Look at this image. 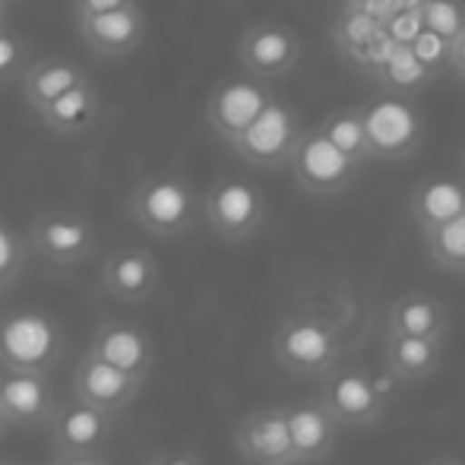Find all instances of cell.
I'll list each match as a JSON object with an SVG mask.
<instances>
[{
	"mask_svg": "<svg viewBox=\"0 0 465 465\" xmlns=\"http://www.w3.org/2000/svg\"><path fill=\"white\" fill-rule=\"evenodd\" d=\"M127 213L146 234L162 241L184 238L203 215V200L178 172H149L130 190Z\"/></svg>",
	"mask_w": 465,
	"mask_h": 465,
	"instance_id": "6da1fadb",
	"label": "cell"
},
{
	"mask_svg": "<svg viewBox=\"0 0 465 465\" xmlns=\"http://www.w3.org/2000/svg\"><path fill=\"white\" fill-rule=\"evenodd\" d=\"M272 358L294 377H326L342 358V339L326 317L311 311L288 313L272 336Z\"/></svg>",
	"mask_w": 465,
	"mask_h": 465,
	"instance_id": "7a4b0ae2",
	"label": "cell"
},
{
	"mask_svg": "<svg viewBox=\"0 0 465 465\" xmlns=\"http://www.w3.org/2000/svg\"><path fill=\"white\" fill-rule=\"evenodd\" d=\"M64 355V330L48 311L19 307L0 313V368L51 373Z\"/></svg>",
	"mask_w": 465,
	"mask_h": 465,
	"instance_id": "3957f363",
	"label": "cell"
},
{
	"mask_svg": "<svg viewBox=\"0 0 465 465\" xmlns=\"http://www.w3.org/2000/svg\"><path fill=\"white\" fill-rule=\"evenodd\" d=\"M266 193L253 181L222 174L203 193V219L209 232L225 244H241L251 241L266 222Z\"/></svg>",
	"mask_w": 465,
	"mask_h": 465,
	"instance_id": "277c9868",
	"label": "cell"
},
{
	"mask_svg": "<svg viewBox=\"0 0 465 465\" xmlns=\"http://www.w3.org/2000/svg\"><path fill=\"white\" fill-rule=\"evenodd\" d=\"M29 244L38 257H45L51 266H80L86 263L98 247V228L86 213L70 206L42 209L29 222Z\"/></svg>",
	"mask_w": 465,
	"mask_h": 465,
	"instance_id": "5b68a950",
	"label": "cell"
},
{
	"mask_svg": "<svg viewBox=\"0 0 465 465\" xmlns=\"http://www.w3.org/2000/svg\"><path fill=\"white\" fill-rule=\"evenodd\" d=\"M292 178L304 193L311 196H339L358 181V165L351 155H345L320 127L301 134L298 146L292 153Z\"/></svg>",
	"mask_w": 465,
	"mask_h": 465,
	"instance_id": "8992f818",
	"label": "cell"
},
{
	"mask_svg": "<svg viewBox=\"0 0 465 465\" xmlns=\"http://www.w3.org/2000/svg\"><path fill=\"white\" fill-rule=\"evenodd\" d=\"M301 134H304V127H301L298 111L288 102H282V98H272L257 114V121L228 149L244 165L260 168V172H272V168H282L292 162V153L298 146Z\"/></svg>",
	"mask_w": 465,
	"mask_h": 465,
	"instance_id": "52a82bcc",
	"label": "cell"
},
{
	"mask_svg": "<svg viewBox=\"0 0 465 465\" xmlns=\"http://www.w3.org/2000/svg\"><path fill=\"white\" fill-rule=\"evenodd\" d=\"M364 130H368L373 159L405 162L424 143V117L411 102L396 95H380L361 104Z\"/></svg>",
	"mask_w": 465,
	"mask_h": 465,
	"instance_id": "ba28073f",
	"label": "cell"
},
{
	"mask_svg": "<svg viewBox=\"0 0 465 465\" xmlns=\"http://www.w3.org/2000/svg\"><path fill=\"white\" fill-rule=\"evenodd\" d=\"M301 51H304V45L292 25L276 23V19H260L241 32L238 61L247 70V76L279 80L298 67Z\"/></svg>",
	"mask_w": 465,
	"mask_h": 465,
	"instance_id": "9c48e42d",
	"label": "cell"
},
{
	"mask_svg": "<svg viewBox=\"0 0 465 465\" xmlns=\"http://www.w3.org/2000/svg\"><path fill=\"white\" fill-rule=\"evenodd\" d=\"M272 102V93L266 89V80H222L206 98V124L225 146H232L257 114Z\"/></svg>",
	"mask_w": 465,
	"mask_h": 465,
	"instance_id": "30bf717a",
	"label": "cell"
},
{
	"mask_svg": "<svg viewBox=\"0 0 465 465\" xmlns=\"http://www.w3.org/2000/svg\"><path fill=\"white\" fill-rule=\"evenodd\" d=\"M234 450L247 465H298L288 411L279 405L247 411L234 424Z\"/></svg>",
	"mask_w": 465,
	"mask_h": 465,
	"instance_id": "8fae6325",
	"label": "cell"
},
{
	"mask_svg": "<svg viewBox=\"0 0 465 465\" xmlns=\"http://www.w3.org/2000/svg\"><path fill=\"white\" fill-rule=\"evenodd\" d=\"M146 13L140 0L127 4L121 10L95 13V16H76V35L80 42L102 61H121L130 57L146 42Z\"/></svg>",
	"mask_w": 465,
	"mask_h": 465,
	"instance_id": "7c38bea8",
	"label": "cell"
},
{
	"mask_svg": "<svg viewBox=\"0 0 465 465\" xmlns=\"http://www.w3.org/2000/svg\"><path fill=\"white\" fill-rule=\"evenodd\" d=\"M57 405L61 399L48 373L0 368V409L13 428H48Z\"/></svg>",
	"mask_w": 465,
	"mask_h": 465,
	"instance_id": "4fadbf2b",
	"label": "cell"
},
{
	"mask_svg": "<svg viewBox=\"0 0 465 465\" xmlns=\"http://www.w3.org/2000/svg\"><path fill=\"white\" fill-rule=\"evenodd\" d=\"M323 405L342 428H371L383 418L386 399L373 390L371 373L358 368H332L326 373Z\"/></svg>",
	"mask_w": 465,
	"mask_h": 465,
	"instance_id": "5bb4252c",
	"label": "cell"
},
{
	"mask_svg": "<svg viewBox=\"0 0 465 465\" xmlns=\"http://www.w3.org/2000/svg\"><path fill=\"white\" fill-rule=\"evenodd\" d=\"M162 285V266L146 247H117L102 263V288L121 304H146Z\"/></svg>",
	"mask_w": 465,
	"mask_h": 465,
	"instance_id": "9a60e30c",
	"label": "cell"
},
{
	"mask_svg": "<svg viewBox=\"0 0 465 465\" xmlns=\"http://www.w3.org/2000/svg\"><path fill=\"white\" fill-rule=\"evenodd\" d=\"M140 390H143V380L114 368V364L104 361L95 351H86V355L76 361L74 396H80L83 402L95 405V409L108 411V415H121L124 409H130L134 399L140 396Z\"/></svg>",
	"mask_w": 465,
	"mask_h": 465,
	"instance_id": "2e32d148",
	"label": "cell"
},
{
	"mask_svg": "<svg viewBox=\"0 0 465 465\" xmlns=\"http://www.w3.org/2000/svg\"><path fill=\"white\" fill-rule=\"evenodd\" d=\"M89 351L102 355L114 368L127 371L130 377L146 383L155 368V342L146 332V326L130 323V320H104L95 330Z\"/></svg>",
	"mask_w": 465,
	"mask_h": 465,
	"instance_id": "e0dca14e",
	"label": "cell"
},
{
	"mask_svg": "<svg viewBox=\"0 0 465 465\" xmlns=\"http://www.w3.org/2000/svg\"><path fill=\"white\" fill-rule=\"evenodd\" d=\"M111 428H114V415L83 402L80 396L57 405L54 418L48 424L57 453H102V447L111 437Z\"/></svg>",
	"mask_w": 465,
	"mask_h": 465,
	"instance_id": "ac0fdd59",
	"label": "cell"
},
{
	"mask_svg": "<svg viewBox=\"0 0 465 465\" xmlns=\"http://www.w3.org/2000/svg\"><path fill=\"white\" fill-rule=\"evenodd\" d=\"M35 117L51 136H61V140L86 136L102 121V93L95 89L93 80H86L80 86L67 89L64 95H57L42 111H35Z\"/></svg>",
	"mask_w": 465,
	"mask_h": 465,
	"instance_id": "d6986e66",
	"label": "cell"
},
{
	"mask_svg": "<svg viewBox=\"0 0 465 465\" xmlns=\"http://www.w3.org/2000/svg\"><path fill=\"white\" fill-rule=\"evenodd\" d=\"M285 411L288 428H292L294 453H298V465L323 462L336 450L339 430H342L336 415L323 402H294L285 405Z\"/></svg>",
	"mask_w": 465,
	"mask_h": 465,
	"instance_id": "ffe728a7",
	"label": "cell"
},
{
	"mask_svg": "<svg viewBox=\"0 0 465 465\" xmlns=\"http://www.w3.org/2000/svg\"><path fill=\"white\" fill-rule=\"evenodd\" d=\"M86 80H89V74L74 61V57L45 54L23 70L19 89H23V98L32 111H42L45 104H51L57 95H64L67 89L80 86V83H86Z\"/></svg>",
	"mask_w": 465,
	"mask_h": 465,
	"instance_id": "44dd1931",
	"label": "cell"
},
{
	"mask_svg": "<svg viewBox=\"0 0 465 465\" xmlns=\"http://www.w3.org/2000/svg\"><path fill=\"white\" fill-rule=\"evenodd\" d=\"M409 215L418 225V232H428L443 222L465 215V184L456 178H424L409 196Z\"/></svg>",
	"mask_w": 465,
	"mask_h": 465,
	"instance_id": "7402d4cb",
	"label": "cell"
},
{
	"mask_svg": "<svg viewBox=\"0 0 465 465\" xmlns=\"http://www.w3.org/2000/svg\"><path fill=\"white\" fill-rule=\"evenodd\" d=\"M386 368L402 383L428 380L443 361V339L437 336H392L386 332Z\"/></svg>",
	"mask_w": 465,
	"mask_h": 465,
	"instance_id": "603a6c76",
	"label": "cell"
},
{
	"mask_svg": "<svg viewBox=\"0 0 465 465\" xmlns=\"http://www.w3.org/2000/svg\"><path fill=\"white\" fill-rule=\"evenodd\" d=\"M450 330V313L437 298L421 292L402 294L396 304L390 307L386 317V332L392 336H437L447 339Z\"/></svg>",
	"mask_w": 465,
	"mask_h": 465,
	"instance_id": "cb8c5ba5",
	"label": "cell"
},
{
	"mask_svg": "<svg viewBox=\"0 0 465 465\" xmlns=\"http://www.w3.org/2000/svg\"><path fill=\"white\" fill-rule=\"evenodd\" d=\"M326 136L342 149L345 155L358 162V165H368L373 162L371 153V140H368V130H364V117L361 108H339L332 114H326V121L320 124Z\"/></svg>",
	"mask_w": 465,
	"mask_h": 465,
	"instance_id": "d4e9b609",
	"label": "cell"
},
{
	"mask_svg": "<svg viewBox=\"0 0 465 465\" xmlns=\"http://www.w3.org/2000/svg\"><path fill=\"white\" fill-rule=\"evenodd\" d=\"M421 238L428 247V257L443 272H465V215L428 228V232H421Z\"/></svg>",
	"mask_w": 465,
	"mask_h": 465,
	"instance_id": "484cf974",
	"label": "cell"
},
{
	"mask_svg": "<svg viewBox=\"0 0 465 465\" xmlns=\"http://www.w3.org/2000/svg\"><path fill=\"white\" fill-rule=\"evenodd\" d=\"M29 238H23L10 222L0 219V292L19 282L25 266H29Z\"/></svg>",
	"mask_w": 465,
	"mask_h": 465,
	"instance_id": "4316f807",
	"label": "cell"
},
{
	"mask_svg": "<svg viewBox=\"0 0 465 465\" xmlns=\"http://www.w3.org/2000/svg\"><path fill=\"white\" fill-rule=\"evenodd\" d=\"M421 23L428 32H434L447 45H453L465 32V10L460 0H424Z\"/></svg>",
	"mask_w": 465,
	"mask_h": 465,
	"instance_id": "83f0119b",
	"label": "cell"
},
{
	"mask_svg": "<svg viewBox=\"0 0 465 465\" xmlns=\"http://www.w3.org/2000/svg\"><path fill=\"white\" fill-rule=\"evenodd\" d=\"M25 51H29V42L23 35H16L13 29L0 32V83L16 76L19 64L25 61Z\"/></svg>",
	"mask_w": 465,
	"mask_h": 465,
	"instance_id": "f1b7e54d",
	"label": "cell"
},
{
	"mask_svg": "<svg viewBox=\"0 0 465 465\" xmlns=\"http://www.w3.org/2000/svg\"><path fill=\"white\" fill-rule=\"evenodd\" d=\"M127 4H136V0H74V16H95V13L121 10Z\"/></svg>",
	"mask_w": 465,
	"mask_h": 465,
	"instance_id": "f546056e",
	"label": "cell"
},
{
	"mask_svg": "<svg viewBox=\"0 0 465 465\" xmlns=\"http://www.w3.org/2000/svg\"><path fill=\"white\" fill-rule=\"evenodd\" d=\"M149 465H206V462H203L193 450H168V453L155 456Z\"/></svg>",
	"mask_w": 465,
	"mask_h": 465,
	"instance_id": "4dcf8cb0",
	"label": "cell"
},
{
	"mask_svg": "<svg viewBox=\"0 0 465 465\" xmlns=\"http://www.w3.org/2000/svg\"><path fill=\"white\" fill-rule=\"evenodd\" d=\"M51 465H108L102 453H57Z\"/></svg>",
	"mask_w": 465,
	"mask_h": 465,
	"instance_id": "1f68e13d",
	"label": "cell"
},
{
	"mask_svg": "<svg viewBox=\"0 0 465 465\" xmlns=\"http://www.w3.org/2000/svg\"><path fill=\"white\" fill-rule=\"evenodd\" d=\"M450 64H453V70L465 80V32L453 42V48H450Z\"/></svg>",
	"mask_w": 465,
	"mask_h": 465,
	"instance_id": "d6a6232c",
	"label": "cell"
},
{
	"mask_svg": "<svg viewBox=\"0 0 465 465\" xmlns=\"http://www.w3.org/2000/svg\"><path fill=\"white\" fill-rule=\"evenodd\" d=\"M4 29H10V4H4L0 0V32Z\"/></svg>",
	"mask_w": 465,
	"mask_h": 465,
	"instance_id": "836d02e7",
	"label": "cell"
},
{
	"mask_svg": "<svg viewBox=\"0 0 465 465\" xmlns=\"http://www.w3.org/2000/svg\"><path fill=\"white\" fill-rule=\"evenodd\" d=\"M424 465H465L462 460H456V456H437V460L424 462Z\"/></svg>",
	"mask_w": 465,
	"mask_h": 465,
	"instance_id": "e575fe53",
	"label": "cell"
},
{
	"mask_svg": "<svg viewBox=\"0 0 465 465\" xmlns=\"http://www.w3.org/2000/svg\"><path fill=\"white\" fill-rule=\"evenodd\" d=\"M10 428H13V424H10V418H6V415H4V409H0V437H4Z\"/></svg>",
	"mask_w": 465,
	"mask_h": 465,
	"instance_id": "d590c367",
	"label": "cell"
},
{
	"mask_svg": "<svg viewBox=\"0 0 465 465\" xmlns=\"http://www.w3.org/2000/svg\"><path fill=\"white\" fill-rule=\"evenodd\" d=\"M373 0H342V6H368Z\"/></svg>",
	"mask_w": 465,
	"mask_h": 465,
	"instance_id": "8d00e7d4",
	"label": "cell"
},
{
	"mask_svg": "<svg viewBox=\"0 0 465 465\" xmlns=\"http://www.w3.org/2000/svg\"><path fill=\"white\" fill-rule=\"evenodd\" d=\"M4 4H13V0H4Z\"/></svg>",
	"mask_w": 465,
	"mask_h": 465,
	"instance_id": "74e56055",
	"label": "cell"
},
{
	"mask_svg": "<svg viewBox=\"0 0 465 465\" xmlns=\"http://www.w3.org/2000/svg\"><path fill=\"white\" fill-rule=\"evenodd\" d=\"M0 465H4V462H0Z\"/></svg>",
	"mask_w": 465,
	"mask_h": 465,
	"instance_id": "f35d334b",
	"label": "cell"
}]
</instances>
